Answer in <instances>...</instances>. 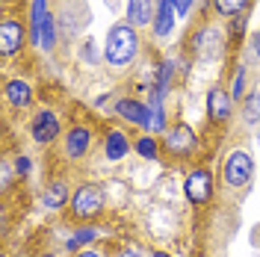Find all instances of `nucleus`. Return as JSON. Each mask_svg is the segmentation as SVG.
<instances>
[{
    "label": "nucleus",
    "mask_w": 260,
    "mask_h": 257,
    "mask_svg": "<svg viewBox=\"0 0 260 257\" xmlns=\"http://www.w3.org/2000/svg\"><path fill=\"white\" fill-rule=\"evenodd\" d=\"M139 53V36H136V27H130L127 21L110 27L107 33V45H104V59L113 68H124L136 59Z\"/></svg>",
    "instance_id": "nucleus-1"
},
{
    "label": "nucleus",
    "mask_w": 260,
    "mask_h": 257,
    "mask_svg": "<svg viewBox=\"0 0 260 257\" xmlns=\"http://www.w3.org/2000/svg\"><path fill=\"white\" fill-rule=\"evenodd\" d=\"M104 204H107L104 189H101L98 183H92V180H83V183L74 186V195H71L68 213H71V219H74V222L89 225L92 219H98V216L104 213Z\"/></svg>",
    "instance_id": "nucleus-2"
},
{
    "label": "nucleus",
    "mask_w": 260,
    "mask_h": 257,
    "mask_svg": "<svg viewBox=\"0 0 260 257\" xmlns=\"http://www.w3.org/2000/svg\"><path fill=\"white\" fill-rule=\"evenodd\" d=\"M251 175H254L251 154L243 151V148H234L225 157V163H222V183H225L228 189H240V186H245L251 180Z\"/></svg>",
    "instance_id": "nucleus-3"
},
{
    "label": "nucleus",
    "mask_w": 260,
    "mask_h": 257,
    "mask_svg": "<svg viewBox=\"0 0 260 257\" xmlns=\"http://www.w3.org/2000/svg\"><path fill=\"white\" fill-rule=\"evenodd\" d=\"M183 195H186V201H189L192 207L210 204L213 195H216V183H213L210 169L198 166V169H192V172H186V177H183Z\"/></svg>",
    "instance_id": "nucleus-4"
},
{
    "label": "nucleus",
    "mask_w": 260,
    "mask_h": 257,
    "mask_svg": "<svg viewBox=\"0 0 260 257\" xmlns=\"http://www.w3.org/2000/svg\"><path fill=\"white\" fill-rule=\"evenodd\" d=\"M162 148H166V154L183 160V157H189L195 148H198V136H195V130L186 121H178V124H172V127L162 133Z\"/></svg>",
    "instance_id": "nucleus-5"
},
{
    "label": "nucleus",
    "mask_w": 260,
    "mask_h": 257,
    "mask_svg": "<svg viewBox=\"0 0 260 257\" xmlns=\"http://www.w3.org/2000/svg\"><path fill=\"white\" fill-rule=\"evenodd\" d=\"M62 133V124H59V115L53 110H39L30 121V136L36 145H53Z\"/></svg>",
    "instance_id": "nucleus-6"
},
{
    "label": "nucleus",
    "mask_w": 260,
    "mask_h": 257,
    "mask_svg": "<svg viewBox=\"0 0 260 257\" xmlns=\"http://www.w3.org/2000/svg\"><path fill=\"white\" fill-rule=\"evenodd\" d=\"M115 115L121 121L133 124V127H142V130L151 127V107L142 104L139 98H118L115 101Z\"/></svg>",
    "instance_id": "nucleus-7"
},
{
    "label": "nucleus",
    "mask_w": 260,
    "mask_h": 257,
    "mask_svg": "<svg viewBox=\"0 0 260 257\" xmlns=\"http://www.w3.org/2000/svg\"><path fill=\"white\" fill-rule=\"evenodd\" d=\"M24 42H27L24 24L18 18H3V24H0V56L3 59L15 56L18 50L24 48Z\"/></svg>",
    "instance_id": "nucleus-8"
},
{
    "label": "nucleus",
    "mask_w": 260,
    "mask_h": 257,
    "mask_svg": "<svg viewBox=\"0 0 260 257\" xmlns=\"http://www.w3.org/2000/svg\"><path fill=\"white\" fill-rule=\"evenodd\" d=\"M231 115H234L231 92H225L222 86H210V92H207V118H210V124H225V121H231Z\"/></svg>",
    "instance_id": "nucleus-9"
},
{
    "label": "nucleus",
    "mask_w": 260,
    "mask_h": 257,
    "mask_svg": "<svg viewBox=\"0 0 260 257\" xmlns=\"http://www.w3.org/2000/svg\"><path fill=\"white\" fill-rule=\"evenodd\" d=\"M89 148H92V130L86 127V124L68 127V133H65V139H62L65 160H83L89 154Z\"/></svg>",
    "instance_id": "nucleus-10"
},
{
    "label": "nucleus",
    "mask_w": 260,
    "mask_h": 257,
    "mask_svg": "<svg viewBox=\"0 0 260 257\" xmlns=\"http://www.w3.org/2000/svg\"><path fill=\"white\" fill-rule=\"evenodd\" d=\"M3 98H6V104L12 107V110H30L32 107V86L27 80H21V77H12V80L3 83Z\"/></svg>",
    "instance_id": "nucleus-11"
},
{
    "label": "nucleus",
    "mask_w": 260,
    "mask_h": 257,
    "mask_svg": "<svg viewBox=\"0 0 260 257\" xmlns=\"http://www.w3.org/2000/svg\"><path fill=\"white\" fill-rule=\"evenodd\" d=\"M154 12H157V0H127V21L130 27H151L154 24Z\"/></svg>",
    "instance_id": "nucleus-12"
},
{
    "label": "nucleus",
    "mask_w": 260,
    "mask_h": 257,
    "mask_svg": "<svg viewBox=\"0 0 260 257\" xmlns=\"http://www.w3.org/2000/svg\"><path fill=\"white\" fill-rule=\"evenodd\" d=\"M71 186H68V180L62 177H56V180H50L48 186L42 189V204L48 210H62L65 204H71Z\"/></svg>",
    "instance_id": "nucleus-13"
},
{
    "label": "nucleus",
    "mask_w": 260,
    "mask_h": 257,
    "mask_svg": "<svg viewBox=\"0 0 260 257\" xmlns=\"http://www.w3.org/2000/svg\"><path fill=\"white\" fill-rule=\"evenodd\" d=\"M175 6H172V0H157V12H154V24H151V30L157 39H166V36H172L175 30Z\"/></svg>",
    "instance_id": "nucleus-14"
},
{
    "label": "nucleus",
    "mask_w": 260,
    "mask_h": 257,
    "mask_svg": "<svg viewBox=\"0 0 260 257\" xmlns=\"http://www.w3.org/2000/svg\"><path fill=\"white\" fill-rule=\"evenodd\" d=\"M130 148H133V145H130L124 130H110L107 139H104V157L110 163H121L130 154Z\"/></svg>",
    "instance_id": "nucleus-15"
},
{
    "label": "nucleus",
    "mask_w": 260,
    "mask_h": 257,
    "mask_svg": "<svg viewBox=\"0 0 260 257\" xmlns=\"http://www.w3.org/2000/svg\"><path fill=\"white\" fill-rule=\"evenodd\" d=\"M50 15L48 0H32L30 6V45L32 48H42V27Z\"/></svg>",
    "instance_id": "nucleus-16"
},
{
    "label": "nucleus",
    "mask_w": 260,
    "mask_h": 257,
    "mask_svg": "<svg viewBox=\"0 0 260 257\" xmlns=\"http://www.w3.org/2000/svg\"><path fill=\"white\" fill-rule=\"evenodd\" d=\"M98 234H101V231H98L95 225H80L68 240H65V248H68V251H77L80 245H92V242L98 240Z\"/></svg>",
    "instance_id": "nucleus-17"
},
{
    "label": "nucleus",
    "mask_w": 260,
    "mask_h": 257,
    "mask_svg": "<svg viewBox=\"0 0 260 257\" xmlns=\"http://www.w3.org/2000/svg\"><path fill=\"white\" fill-rule=\"evenodd\" d=\"M240 113H243L245 124H257V121H260V89H257V92H248V95L243 98Z\"/></svg>",
    "instance_id": "nucleus-18"
},
{
    "label": "nucleus",
    "mask_w": 260,
    "mask_h": 257,
    "mask_svg": "<svg viewBox=\"0 0 260 257\" xmlns=\"http://www.w3.org/2000/svg\"><path fill=\"white\" fill-rule=\"evenodd\" d=\"M133 151H136L142 160H157V157H160V142H157L151 133H145V136H139V139L133 142Z\"/></svg>",
    "instance_id": "nucleus-19"
},
{
    "label": "nucleus",
    "mask_w": 260,
    "mask_h": 257,
    "mask_svg": "<svg viewBox=\"0 0 260 257\" xmlns=\"http://www.w3.org/2000/svg\"><path fill=\"white\" fill-rule=\"evenodd\" d=\"M248 3H251V0H213V9L222 18H237L248 9Z\"/></svg>",
    "instance_id": "nucleus-20"
},
{
    "label": "nucleus",
    "mask_w": 260,
    "mask_h": 257,
    "mask_svg": "<svg viewBox=\"0 0 260 257\" xmlns=\"http://www.w3.org/2000/svg\"><path fill=\"white\" fill-rule=\"evenodd\" d=\"M56 48V24H53V15H48L45 27H42V50H53Z\"/></svg>",
    "instance_id": "nucleus-21"
},
{
    "label": "nucleus",
    "mask_w": 260,
    "mask_h": 257,
    "mask_svg": "<svg viewBox=\"0 0 260 257\" xmlns=\"http://www.w3.org/2000/svg\"><path fill=\"white\" fill-rule=\"evenodd\" d=\"M231 98H234V101L245 98V65H240V68H237V74H234V83H231Z\"/></svg>",
    "instance_id": "nucleus-22"
},
{
    "label": "nucleus",
    "mask_w": 260,
    "mask_h": 257,
    "mask_svg": "<svg viewBox=\"0 0 260 257\" xmlns=\"http://www.w3.org/2000/svg\"><path fill=\"white\" fill-rule=\"evenodd\" d=\"M30 169H32V160L27 157V154H18V157H15V175L18 177H27V175H30Z\"/></svg>",
    "instance_id": "nucleus-23"
},
{
    "label": "nucleus",
    "mask_w": 260,
    "mask_h": 257,
    "mask_svg": "<svg viewBox=\"0 0 260 257\" xmlns=\"http://www.w3.org/2000/svg\"><path fill=\"white\" fill-rule=\"evenodd\" d=\"M245 21H248L245 15H237V18H231V24H228V30H231V36H234V39H240V36L245 33Z\"/></svg>",
    "instance_id": "nucleus-24"
},
{
    "label": "nucleus",
    "mask_w": 260,
    "mask_h": 257,
    "mask_svg": "<svg viewBox=\"0 0 260 257\" xmlns=\"http://www.w3.org/2000/svg\"><path fill=\"white\" fill-rule=\"evenodd\" d=\"M172 6H175V12H178L180 18H186L189 12H192L195 0H172Z\"/></svg>",
    "instance_id": "nucleus-25"
},
{
    "label": "nucleus",
    "mask_w": 260,
    "mask_h": 257,
    "mask_svg": "<svg viewBox=\"0 0 260 257\" xmlns=\"http://www.w3.org/2000/svg\"><path fill=\"white\" fill-rule=\"evenodd\" d=\"M83 56H86V59H89V62H95V59H98L95 42H86V45H83Z\"/></svg>",
    "instance_id": "nucleus-26"
},
{
    "label": "nucleus",
    "mask_w": 260,
    "mask_h": 257,
    "mask_svg": "<svg viewBox=\"0 0 260 257\" xmlns=\"http://www.w3.org/2000/svg\"><path fill=\"white\" fill-rule=\"evenodd\" d=\"M251 53H254V56L260 59V30L254 33V39H251Z\"/></svg>",
    "instance_id": "nucleus-27"
},
{
    "label": "nucleus",
    "mask_w": 260,
    "mask_h": 257,
    "mask_svg": "<svg viewBox=\"0 0 260 257\" xmlns=\"http://www.w3.org/2000/svg\"><path fill=\"white\" fill-rule=\"evenodd\" d=\"M74 257H104V254H101L98 248H83V251H77Z\"/></svg>",
    "instance_id": "nucleus-28"
},
{
    "label": "nucleus",
    "mask_w": 260,
    "mask_h": 257,
    "mask_svg": "<svg viewBox=\"0 0 260 257\" xmlns=\"http://www.w3.org/2000/svg\"><path fill=\"white\" fill-rule=\"evenodd\" d=\"M115 257H139V251H136V248H121Z\"/></svg>",
    "instance_id": "nucleus-29"
},
{
    "label": "nucleus",
    "mask_w": 260,
    "mask_h": 257,
    "mask_svg": "<svg viewBox=\"0 0 260 257\" xmlns=\"http://www.w3.org/2000/svg\"><path fill=\"white\" fill-rule=\"evenodd\" d=\"M151 257H172V254H169V251H154Z\"/></svg>",
    "instance_id": "nucleus-30"
},
{
    "label": "nucleus",
    "mask_w": 260,
    "mask_h": 257,
    "mask_svg": "<svg viewBox=\"0 0 260 257\" xmlns=\"http://www.w3.org/2000/svg\"><path fill=\"white\" fill-rule=\"evenodd\" d=\"M42 257H56V254H53V251H48V254H42Z\"/></svg>",
    "instance_id": "nucleus-31"
}]
</instances>
